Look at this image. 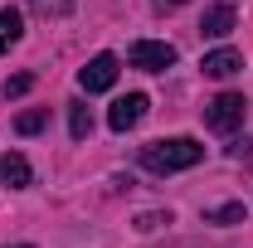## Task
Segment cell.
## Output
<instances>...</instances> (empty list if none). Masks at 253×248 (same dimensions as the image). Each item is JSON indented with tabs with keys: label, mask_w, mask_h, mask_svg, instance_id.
I'll return each instance as SVG.
<instances>
[{
	"label": "cell",
	"mask_w": 253,
	"mask_h": 248,
	"mask_svg": "<svg viewBox=\"0 0 253 248\" xmlns=\"http://www.w3.org/2000/svg\"><path fill=\"white\" fill-rule=\"evenodd\" d=\"M200 161H205V146H200L195 136L151 141V146L141 151V165H146V170H156V175H175V170H190V165H200Z\"/></svg>",
	"instance_id": "1"
},
{
	"label": "cell",
	"mask_w": 253,
	"mask_h": 248,
	"mask_svg": "<svg viewBox=\"0 0 253 248\" xmlns=\"http://www.w3.org/2000/svg\"><path fill=\"white\" fill-rule=\"evenodd\" d=\"M244 112H249V102H244V93H219L210 107H205V122H210V131H239L244 126Z\"/></svg>",
	"instance_id": "2"
},
{
	"label": "cell",
	"mask_w": 253,
	"mask_h": 248,
	"mask_svg": "<svg viewBox=\"0 0 253 248\" xmlns=\"http://www.w3.org/2000/svg\"><path fill=\"white\" fill-rule=\"evenodd\" d=\"M126 59H131V68H146V73H166V68L175 63V49H170V44H161V39H136V44L126 49Z\"/></svg>",
	"instance_id": "3"
},
{
	"label": "cell",
	"mask_w": 253,
	"mask_h": 248,
	"mask_svg": "<svg viewBox=\"0 0 253 248\" xmlns=\"http://www.w3.org/2000/svg\"><path fill=\"white\" fill-rule=\"evenodd\" d=\"M112 83H117V54H97V59H88V68H78L83 93H107Z\"/></svg>",
	"instance_id": "4"
},
{
	"label": "cell",
	"mask_w": 253,
	"mask_h": 248,
	"mask_svg": "<svg viewBox=\"0 0 253 248\" xmlns=\"http://www.w3.org/2000/svg\"><path fill=\"white\" fill-rule=\"evenodd\" d=\"M146 117V93H126L112 102V112H107V126L112 131H131V126H141Z\"/></svg>",
	"instance_id": "5"
},
{
	"label": "cell",
	"mask_w": 253,
	"mask_h": 248,
	"mask_svg": "<svg viewBox=\"0 0 253 248\" xmlns=\"http://www.w3.org/2000/svg\"><path fill=\"white\" fill-rule=\"evenodd\" d=\"M200 68H205V78H234V73L244 68V54L224 44V49H210V54H205V63H200Z\"/></svg>",
	"instance_id": "6"
},
{
	"label": "cell",
	"mask_w": 253,
	"mask_h": 248,
	"mask_svg": "<svg viewBox=\"0 0 253 248\" xmlns=\"http://www.w3.org/2000/svg\"><path fill=\"white\" fill-rule=\"evenodd\" d=\"M0 185H10V190L34 185V170H30V161H25L20 151H5V156H0Z\"/></svg>",
	"instance_id": "7"
},
{
	"label": "cell",
	"mask_w": 253,
	"mask_h": 248,
	"mask_svg": "<svg viewBox=\"0 0 253 248\" xmlns=\"http://www.w3.org/2000/svg\"><path fill=\"white\" fill-rule=\"evenodd\" d=\"M234 20H239L234 5H210L205 20H200V34H205V39H229V34H234Z\"/></svg>",
	"instance_id": "8"
},
{
	"label": "cell",
	"mask_w": 253,
	"mask_h": 248,
	"mask_svg": "<svg viewBox=\"0 0 253 248\" xmlns=\"http://www.w3.org/2000/svg\"><path fill=\"white\" fill-rule=\"evenodd\" d=\"M20 34H25L20 10H15V5H5V10H0V54H10V49L20 44Z\"/></svg>",
	"instance_id": "9"
},
{
	"label": "cell",
	"mask_w": 253,
	"mask_h": 248,
	"mask_svg": "<svg viewBox=\"0 0 253 248\" xmlns=\"http://www.w3.org/2000/svg\"><path fill=\"white\" fill-rule=\"evenodd\" d=\"M68 131H73V141H88V131H93L88 102H68Z\"/></svg>",
	"instance_id": "10"
},
{
	"label": "cell",
	"mask_w": 253,
	"mask_h": 248,
	"mask_svg": "<svg viewBox=\"0 0 253 248\" xmlns=\"http://www.w3.org/2000/svg\"><path fill=\"white\" fill-rule=\"evenodd\" d=\"M34 15H44V20H68L73 15V0H30Z\"/></svg>",
	"instance_id": "11"
},
{
	"label": "cell",
	"mask_w": 253,
	"mask_h": 248,
	"mask_svg": "<svg viewBox=\"0 0 253 248\" xmlns=\"http://www.w3.org/2000/svg\"><path fill=\"white\" fill-rule=\"evenodd\" d=\"M205 224H244V205H219V209H205Z\"/></svg>",
	"instance_id": "12"
},
{
	"label": "cell",
	"mask_w": 253,
	"mask_h": 248,
	"mask_svg": "<svg viewBox=\"0 0 253 248\" xmlns=\"http://www.w3.org/2000/svg\"><path fill=\"white\" fill-rule=\"evenodd\" d=\"M44 122H49V112H20L15 117V131L20 136H34V131H44Z\"/></svg>",
	"instance_id": "13"
},
{
	"label": "cell",
	"mask_w": 253,
	"mask_h": 248,
	"mask_svg": "<svg viewBox=\"0 0 253 248\" xmlns=\"http://www.w3.org/2000/svg\"><path fill=\"white\" fill-rule=\"evenodd\" d=\"M34 88V73H15V78H5V97H25Z\"/></svg>",
	"instance_id": "14"
},
{
	"label": "cell",
	"mask_w": 253,
	"mask_h": 248,
	"mask_svg": "<svg viewBox=\"0 0 253 248\" xmlns=\"http://www.w3.org/2000/svg\"><path fill=\"white\" fill-rule=\"evenodd\" d=\"M161 224H170V214H141V219H136L141 234H151V229H161Z\"/></svg>",
	"instance_id": "15"
},
{
	"label": "cell",
	"mask_w": 253,
	"mask_h": 248,
	"mask_svg": "<svg viewBox=\"0 0 253 248\" xmlns=\"http://www.w3.org/2000/svg\"><path fill=\"white\" fill-rule=\"evenodd\" d=\"M234 161H253V136H249V141H239V146H234Z\"/></svg>",
	"instance_id": "16"
},
{
	"label": "cell",
	"mask_w": 253,
	"mask_h": 248,
	"mask_svg": "<svg viewBox=\"0 0 253 248\" xmlns=\"http://www.w3.org/2000/svg\"><path fill=\"white\" fill-rule=\"evenodd\" d=\"M170 5H185V0H170Z\"/></svg>",
	"instance_id": "17"
},
{
	"label": "cell",
	"mask_w": 253,
	"mask_h": 248,
	"mask_svg": "<svg viewBox=\"0 0 253 248\" xmlns=\"http://www.w3.org/2000/svg\"><path fill=\"white\" fill-rule=\"evenodd\" d=\"M15 248H30V244H15Z\"/></svg>",
	"instance_id": "18"
}]
</instances>
